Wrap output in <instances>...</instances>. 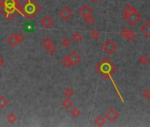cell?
<instances>
[{"label": "cell", "mask_w": 150, "mask_h": 127, "mask_svg": "<svg viewBox=\"0 0 150 127\" xmlns=\"http://www.w3.org/2000/svg\"><path fill=\"white\" fill-rule=\"evenodd\" d=\"M148 62H149V57L147 56H141L139 58V63L140 64V65H142V66H146V65H147L148 64Z\"/></svg>", "instance_id": "obj_21"}, {"label": "cell", "mask_w": 150, "mask_h": 127, "mask_svg": "<svg viewBox=\"0 0 150 127\" xmlns=\"http://www.w3.org/2000/svg\"><path fill=\"white\" fill-rule=\"evenodd\" d=\"M41 24H42V26L44 28H46V29H49V28H50L53 25H54V20H53V19H51L50 16H45L42 20H41Z\"/></svg>", "instance_id": "obj_10"}, {"label": "cell", "mask_w": 150, "mask_h": 127, "mask_svg": "<svg viewBox=\"0 0 150 127\" xmlns=\"http://www.w3.org/2000/svg\"><path fill=\"white\" fill-rule=\"evenodd\" d=\"M42 45L45 49H47V48L50 47L51 45H53V42H52L50 38L46 37V38H44V39L42 41Z\"/></svg>", "instance_id": "obj_18"}, {"label": "cell", "mask_w": 150, "mask_h": 127, "mask_svg": "<svg viewBox=\"0 0 150 127\" xmlns=\"http://www.w3.org/2000/svg\"><path fill=\"white\" fill-rule=\"evenodd\" d=\"M91 1H92V2H94V3H97V2L99 1V0H91Z\"/></svg>", "instance_id": "obj_28"}, {"label": "cell", "mask_w": 150, "mask_h": 127, "mask_svg": "<svg viewBox=\"0 0 150 127\" xmlns=\"http://www.w3.org/2000/svg\"><path fill=\"white\" fill-rule=\"evenodd\" d=\"M143 96L146 99H150V89H146L143 92Z\"/></svg>", "instance_id": "obj_26"}, {"label": "cell", "mask_w": 150, "mask_h": 127, "mask_svg": "<svg viewBox=\"0 0 150 127\" xmlns=\"http://www.w3.org/2000/svg\"><path fill=\"white\" fill-rule=\"evenodd\" d=\"M99 35H100V34H99L98 30H96V29H93V30L90 32V36H91V38H93V39H97V38L99 37Z\"/></svg>", "instance_id": "obj_25"}, {"label": "cell", "mask_w": 150, "mask_h": 127, "mask_svg": "<svg viewBox=\"0 0 150 127\" xmlns=\"http://www.w3.org/2000/svg\"><path fill=\"white\" fill-rule=\"evenodd\" d=\"M64 95L66 98H71V96H73L74 95V91L73 89H71V87H67L64 90Z\"/></svg>", "instance_id": "obj_20"}, {"label": "cell", "mask_w": 150, "mask_h": 127, "mask_svg": "<svg viewBox=\"0 0 150 127\" xmlns=\"http://www.w3.org/2000/svg\"><path fill=\"white\" fill-rule=\"evenodd\" d=\"M83 20L85 21V23L88 25V26H91L95 23L96 21V19L92 16V14H88V15H86L83 17Z\"/></svg>", "instance_id": "obj_13"}, {"label": "cell", "mask_w": 150, "mask_h": 127, "mask_svg": "<svg viewBox=\"0 0 150 127\" xmlns=\"http://www.w3.org/2000/svg\"><path fill=\"white\" fill-rule=\"evenodd\" d=\"M71 38H72L73 42H81L84 39V36L81 34H80V33H74L71 35Z\"/></svg>", "instance_id": "obj_17"}, {"label": "cell", "mask_w": 150, "mask_h": 127, "mask_svg": "<svg viewBox=\"0 0 150 127\" xmlns=\"http://www.w3.org/2000/svg\"><path fill=\"white\" fill-rule=\"evenodd\" d=\"M96 70L105 80H107L111 73H115L116 68L113 64L109 61V59L105 58L103 60L101 64H99L98 66L96 67Z\"/></svg>", "instance_id": "obj_1"}, {"label": "cell", "mask_w": 150, "mask_h": 127, "mask_svg": "<svg viewBox=\"0 0 150 127\" xmlns=\"http://www.w3.org/2000/svg\"><path fill=\"white\" fill-rule=\"evenodd\" d=\"M62 106L65 109H69L73 106V102L70 99V98H65L64 100L62 101L61 102Z\"/></svg>", "instance_id": "obj_12"}, {"label": "cell", "mask_w": 150, "mask_h": 127, "mask_svg": "<svg viewBox=\"0 0 150 127\" xmlns=\"http://www.w3.org/2000/svg\"><path fill=\"white\" fill-rule=\"evenodd\" d=\"M140 31L144 35L150 37V21H146V23H144L140 28Z\"/></svg>", "instance_id": "obj_11"}, {"label": "cell", "mask_w": 150, "mask_h": 127, "mask_svg": "<svg viewBox=\"0 0 150 127\" xmlns=\"http://www.w3.org/2000/svg\"><path fill=\"white\" fill-rule=\"evenodd\" d=\"M6 119H7L8 123H11V124H13V123H15L17 122V120H18V118H17V116H16L14 113H10V114L7 116Z\"/></svg>", "instance_id": "obj_15"}, {"label": "cell", "mask_w": 150, "mask_h": 127, "mask_svg": "<svg viewBox=\"0 0 150 127\" xmlns=\"http://www.w3.org/2000/svg\"><path fill=\"white\" fill-rule=\"evenodd\" d=\"M124 19L128 22V24L132 27L136 26L142 19V16L139 13H138L135 9L133 11H132L131 13H129L126 15H123Z\"/></svg>", "instance_id": "obj_2"}, {"label": "cell", "mask_w": 150, "mask_h": 127, "mask_svg": "<svg viewBox=\"0 0 150 127\" xmlns=\"http://www.w3.org/2000/svg\"><path fill=\"white\" fill-rule=\"evenodd\" d=\"M93 9L87 4H84L80 9H79V13L80 15H81L82 17L86 16V15H88V14H93Z\"/></svg>", "instance_id": "obj_9"}, {"label": "cell", "mask_w": 150, "mask_h": 127, "mask_svg": "<svg viewBox=\"0 0 150 127\" xmlns=\"http://www.w3.org/2000/svg\"><path fill=\"white\" fill-rule=\"evenodd\" d=\"M45 50H46V52H47L50 56H53V55L57 52V47L53 44V45H51L50 47L45 49Z\"/></svg>", "instance_id": "obj_22"}, {"label": "cell", "mask_w": 150, "mask_h": 127, "mask_svg": "<svg viewBox=\"0 0 150 127\" xmlns=\"http://www.w3.org/2000/svg\"><path fill=\"white\" fill-rule=\"evenodd\" d=\"M118 117H119V114L115 109H110L105 113V118L110 123H113V122L117 121L118 119Z\"/></svg>", "instance_id": "obj_7"}, {"label": "cell", "mask_w": 150, "mask_h": 127, "mask_svg": "<svg viewBox=\"0 0 150 127\" xmlns=\"http://www.w3.org/2000/svg\"><path fill=\"white\" fill-rule=\"evenodd\" d=\"M58 15L59 17L63 20H71L73 15H74V13L68 7V6H64L58 13Z\"/></svg>", "instance_id": "obj_5"}, {"label": "cell", "mask_w": 150, "mask_h": 127, "mask_svg": "<svg viewBox=\"0 0 150 127\" xmlns=\"http://www.w3.org/2000/svg\"><path fill=\"white\" fill-rule=\"evenodd\" d=\"M7 105H8V100L5 96L1 95L0 96V109H6L7 107Z\"/></svg>", "instance_id": "obj_16"}, {"label": "cell", "mask_w": 150, "mask_h": 127, "mask_svg": "<svg viewBox=\"0 0 150 127\" xmlns=\"http://www.w3.org/2000/svg\"><path fill=\"white\" fill-rule=\"evenodd\" d=\"M4 65H5V59L2 56H0V68L3 67Z\"/></svg>", "instance_id": "obj_27"}, {"label": "cell", "mask_w": 150, "mask_h": 127, "mask_svg": "<svg viewBox=\"0 0 150 127\" xmlns=\"http://www.w3.org/2000/svg\"><path fill=\"white\" fill-rule=\"evenodd\" d=\"M68 57H69V59L71 61V65L72 66L79 65V64L81 63V56L75 50L70 52L69 55H68Z\"/></svg>", "instance_id": "obj_6"}, {"label": "cell", "mask_w": 150, "mask_h": 127, "mask_svg": "<svg viewBox=\"0 0 150 127\" xmlns=\"http://www.w3.org/2000/svg\"><path fill=\"white\" fill-rule=\"evenodd\" d=\"M61 45H62L63 47H64V48H68L69 46L71 45V42L67 37H65V38L62 39V41H61Z\"/></svg>", "instance_id": "obj_24"}, {"label": "cell", "mask_w": 150, "mask_h": 127, "mask_svg": "<svg viewBox=\"0 0 150 127\" xmlns=\"http://www.w3.org/2000/svg\"><path fill=\"white\" fill-rule=\"evenodd\" d=\"M25 37L22 34H13L11 35L7 39V43L11 47H15L19 43H21L22 41H24Z\"/></svg>", "instance_id": "obj_4"}, {"label": "cell", "mask_w": 150, "mask_h": 127, "mask_svg": "<svg viewBox=\"0 0 150 127\" xmlns=\"http://www.w3.org/2000/svg\"><path fill=\"white\" fill-rule=\"evenodd\" d=\"M61 64H62V66H63L64 67H69V66H71V61H70V59H69L68 56H65V57H64V58L62 59Z\"/></svg>", "instance_id": "obj_23"}, {"label": "cell", "mask_w": 150, "mask_h": 127, "mask_svg": "<svg viewBox=\"0 0 150 127\" xmlns=\"http://www.w3.org/2000/svg\"><path fill=\"white\" fill-rule=\"evenodd\" d=\"M81 109H80L79 108H77V107H74V108L71 110V116L72 117H78V116L81 115Z\"/></svg>", "instance_id": "obj_19"}, {"label": "cell", "mask_w": 150, "mask_h": 127, "mask_svg": "<svg viewBox=\"0 0 150 127\" xmlns=\"http://www.w3.org/2000/svg\"><path fill=\"white\" fill-rule=\"evenodd\" d=\"M120 34L124 38H125V39H127L129 41H133L136 38V34L132 30H130V29H127V28H123L120 31Z\"/></svg>", "instance_id": "obj_8"}, {"label": "cell", "mask_w": 150, "mask_h": 127, "mask_svg": "<svg viewBox=\"0 0 150 127\" xmlns=\"http://www.w3.org/2000/svg\"><path fill=\"white\" fill-rule=\"evenodd\" d=\"M105 123H106V118H104V117H103L102 116H97L96 118V120H95V124L96 125V126H103L104 124H105Z\"/></svg>", "instance_id": "obj_14"}, {"label": "cell", "mask_w": 150, "mask_h": 127, "mask_svg": "<svg viewBox=\"0 0 150 127\" xmlns=\"http://www.w3.org/2000/svg\"><path fill=\"white\" fill-rule=\"evenodd\" d=\"M102 50H103L105 54L110 56V55H112V54L117 50V46H116V44H115V42H114L113 41H111V40H107V41L102 45Z\"/></svg>", "instance_id": "obj_3"}]
</instances>
